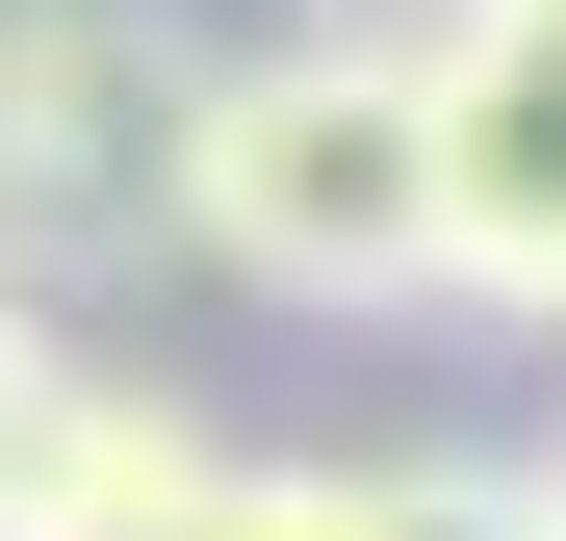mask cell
Instances as JSON below:
<instances>
[{"instance_id":"obj_1","label":"cell","mask_w":566,"mask_h":541,"mask_svg":"<svg viewBox=\"0 0 566 541\" xmlns=\"http://www.w3.org/2000/svg\"><path fill=\"white\" fill-rule=\"evenodd\" d=\"M180 258L258 310H438V77L412 27H310V52H207L180 104Z\"/></svg>"},{"instance_id":"obj_2","label":"cell","mask_w":566,"mask_h":541,"mask_svg":"<svg viewBox=\"0 0 566 541\" xmlns=\"http://www.w3.org/2000/svg\"><path fill=\"white\" fill-rule=\"evenodd\" d=\"M180 104H207V52L155 0H0V284L180 232Z\"/></svg>"},{"instance_id":"obj_3","label":"cell","mask_w":566,"mask_h":541,"mask_svg":"<svg viewBox=\"0 0 566 541\" xmlns=\"http://www.w3.org/2000/svg\"><path fill=\"white\" fill-rule=\"evenodd\" d=\"M412 77H438V310L566 335V0H463L412 27Z\"/></svg>"},{"instance_id":"obj_4","label":"cell","mask_w":566,"mask_h":541,"mask_svg":"<svg viewBox=\"0 0 566 541\" xmlns=\"http://www.w3.org/2000/svg\"><path fill=\"white\" fill-rule=\"evenodd\" d=\"M335 541H541L515 465H335Z\"/></svg>"},{"instance_id":"obj_5","label":"cell","mask_w":566,"mask_h":541,"mask_svg":"<svg viewBox=\"0 0 566 541\" xmlns=\"http://www.w3.org/2000/svg\"><path fill=\"white\" fill-rule=\"evenodd\" d=\"M52 413H77V335L0 284V516H27V465H52Z\"/></svg>"},{"instance_id":"obj_6","label":"cell","mask_w":566,"mask_h":541,"mask_svg":"<svg viewBox=\"0 0 566 541\" xmlns=\"http://www.w3.org/2000/svg\"><path fill=\"white\" fill-rule=\"evenodd\" d=\"M515 490H541V541H566V438H515Z\"/></svg>"}]
</instances>
